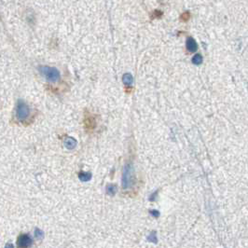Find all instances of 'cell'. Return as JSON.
I'll list each match as a JSON object with an SVG mask.
<instances>
[{"label": "cell", "mask_w": 248, "mask_h": 248, "mask_svg": "<svg viewBox=\"0 0 248 248\" xmlns=\"http://www.w3.org/2000/svg\"><path fill=\"white\" fill-rule=\"evenodd\" d=\"M135 183V175H134V168L132 161H128L124 164L123 172H122V188L124 189L130 188L132 185Z\"/></svg>", "instance_id": "6da1fadb"}, {"label": "cell", "mask_w": 248, "mask_h": 248, "mask_svg": "<svg viewBox=\"0 0 248 248\" xmlns=\"http://www.w3.org/2000/svg\"><path fill=\"white\" fill-rule=\"evenodd\" d=\"M39 71L46 78V79L50 82H56L60 79V72L55 67L51 66H40Z\"/></svg>", "instance_id": "7a4b0ae2"}, {"label": "cell", "mask_w": 248, "mask_h": 248, "mask_svg": "<svg viewBox=\"0 0 248 248\" xmlns=\"http://www.w3.org/2000/svg\"><path fill=\"white\" fill-rule=\"evenodd\" d=\"M29 112L30 110L27 105L21 101L18 102L16 106V117L18 118V119H20V121L25 119L29 116Z\"/></svg>", "instance_id": "3957f363"}, {"label": "cell", "mask_w": 248, "mask_h": 248, "mask_svg": "<svg viewBox=\"0 0 248 248\" xmlns=\"http://www.w3.org/2000/svg\"><path fill=\"white\" fill-rule=\"evenodd\" d=\"M32 239L28 234H21L17 239V245L19 248H29L32 245Z\"/></svg>", "instance_id": "277c9868"}, {"label": "cell", "mask_w": 248, "mask_h": 248, "mask_svg": "<svg viewBox=\"0 0 248 248\" xmlns=\"http://www.w3.org/2000/svg\"><path fill=\"white\" fill-rule=\"evenodd\" d=\"M186 45H187V50L189 52H196L197 48H198V45H197L196 41L194 40L193 37H188Z\"/></svg>", "instance_id": "5b68a950"}, {"label": "cell", "mask_w": 248, "mask_h": 248, "mask_svg": "<svg viewBox=\"0 0 248 248\" xmlns=\"http://www.w3.org/2000/svg\"><path fill=\"white\" fill-rule=\"evenodd\" d=\"M64 144V147L70 150L74 149L77 147V141L76 139H74L73 137H67V138H65Z\"/></svg>", "instance_id": "8992f818"}, {"label": "cell", "mask_w": 248, "mask_h": 248, "mask_svg": "<svg viewBox=\"0 0 248 248\" xmlns=\"http://www.w3.org/2000/svg\"><path fill=\"white\" fill-rule=\"evenodd\" d=\"M122 82L125 84L126 86H130L132 84V82H134V78H132V76L130 73H126V74H124L122 77Z\"/></svg>", "instance_id": "52a82bcc"}, {"label": "cell", "mask_w": 248, "mask_h": 248, "mask_svg": "<svg viewBox=\"0 0 248 248\" xmlns=\"http://www.w3.org/2000/svg\"><path fill=\"white\" fill-rule=\"evenodd\" d=\"M78 177L82 181H88L91 178V174L89 172H80L78 175Z\"/></svg>", "instance_id": "ba28073f"}, {"label": "cell", "mask_w": 248, "mask_h": 248, "mask_svg": "<svg viewBox=\"0 0 248 248\" xmlns=\"http://www.w3.org/2000/svg\"><path fill=\"white\" fill-rule=\"evenodd\" d=\"M202 56L201 55V54H196L195 55L193 58H192V63L194 64H197V65H199V64H201L202 63Z\"/></svg>", "instance_id": "9c48e42d"}, {"label": "cell", "mask_w": 248, "mask_h": 248, "mask_svg": "<svg viewBox=\"0 0 248 248\" xmlns=\"http://www.w3.org/2000/svg\"><path fill=\"white\" fill-rule=\"evenodd\" d=\"M106 191H107L108 194L110 195H113L116 192V186L114 185H109L107 188H106Z\"/></svg>", "instance_id": "30bf717a"}, {"label": "cell", "mask_w": 248, "mask_h": 248, "mask_svg": "<svg viewBox=\"0 0 248 248\" xmlns=\"http://www.w3.org/2000/svg\"><path fill=\"white\" fill-rule=\"evenodd\" d=\"M35 238H37V239H42L43 236H44V233H43V231H41L40 229H35Z\"/></svg>", "instance_id": "8fae6325"}, {"label": "cell", "mask_w": 248, "mask_h": 248, "mask_svg": "<svg viewBox=\"0 0 248 248\" xmlns=\"http://www.w3.org/2000/svg\"><path fill=\"white\" fill-rule=\"evenodd\" d=\"M5 248H14V245H13L11 242H8V243H7V245H6Z\"/></svg>", "instance_id": "7c38bea8"}]
</instances>
